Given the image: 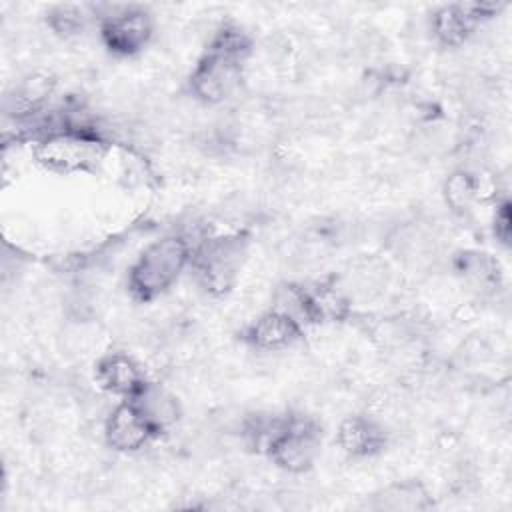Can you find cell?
<instances>
[{"label":"cell","instance_id":"6da1fadb","mask_svg":"<svg viewBox=\"0 0 512 512\" xmlns=\"http://www.w3.org/2000/svg\"><path fill=\"white\" fill-rule=\"evenodd\" d=\"M252 52V38L238 26H222L196 62L188 88L204 104L232 98L244 80V62Z\"/></svg>","mask_w":512,"mask_h":512},{"label":"cell","instance_id":"7a4b0ae2","mask_svg":"<svg viewBox=\"0 0 512 512\" xmlns=\"http://www.w3.org/2000/svg\"><path fill=\"white\" fill-rule=\"evenodd\" d=\"M192 246L184 236H164L148 244L128 270V290L140 302L162 296L190 264Z\"/></svg>","mask_w":512,"mask_h":512},{"label":"cell","instance_id":"3957f363","mask_svg":"<svg viewBox=\"0 0 512 512\" xmlns=\"http://www.w3.org/2000/svg\"><path fill=\"white\" fill-rule=\"evenodd\" d=\"M108 144L96 130L62 128L36 138L34 156L52 172H88L106 156Z\"/></svg>","mask_w":512,"mask_h":512},{"label":"cell","instance_id":"277c9868","mask_svg":"<svg viewBox=\"0 0 512 512\" xmlns=\"http://www.w3.org/2000/svg\"><path fill=\"white\" fill-rule=\"evenodd\" d=\"M250 240L244 234H222L204 238L192 248L190 266L210 294H226L246 262Z\"/></svg>","mask_w":512,"mask_h":512},{"label":"cell","instance_id":"5b68a950","mask_svg":"<svg viewBox=\"0 0 512 512\" xmlns=\"http://www.w3.org/2000/svg\"><path fill=\"white\" fill-rule=\"evenodd\" d=\"M320 428L308 416H286L282 430L268 446L270 460L292 474L312 468L320 454Z\"/></svg>","mask_w":512,"mask_h":512},{"label":"cell","instance_id":"8992f818","mask_svg":"<svg viewBox=\"0 0 512 512\" xmlns=\"http://www.w3.org/2000/svg\"><path fill=\"white\" fill-rule=\"evenodd\" d=\"M152 18L134 6H118L100 16V36L104 46L118 56L138 54L152 38Z\"/></svg>","mask_w":512,"mask_h":512},{"label":"cell","instance_id":"52a82bcc","mask_svg":"<svg viewBox=\"0 0 512 512\" xmlns=\"http://www.w3.org/2000/svg\"><path fill=\"white\" fill-rule=\"evenodd\" d=\"M498 12L494 4H448L442 6L432 18V32L444 46L464 44L478 24Z\"/></svg>","mask_w":512,"mask_h":512},{"label":"cell","instance_id":"ba28073f","mask_svg":"<svg viewBox=\"0 0 512 512\" xmlns=\"http://www.w3.org/2000/svg\"><path fill=\"white\" fill-rule=\"evenodd\" d=\"M154 436L156 430L130 400L118 404L104 422V438L118 452H136Z\"/></svg>","mask_w":512,"mask_h":512},{"label":"cell","instance_id":"9c48e42d","mask_svg":"<svg viewBox=\"0 0 512 512\" xmlns=\"http://www.w3.org/2000/svg\"><path fill=\"white\" fill-rule=\"evenodd\" d=\"M96 382L108 394L130 400L148 380L132 356L124 352H110L96 364Z\"/></svg>","mask_w":512,"mask_h":512},{"label":"cell","instance_id":"30bf717a","mask_svg":"<svg viewBox=\"0 0 512 512\" xmlns=\"http://www.w3.org/2000/svg\"><path fill=\"white\" fill-rule=\"evenodd\" d=\"M302 334V324L278 308L260 314L244 332V340L256 350H282L292 346Z\"/></svg>","mask_w":512,"mask_h":512},{"label":"cell","instance_id":"8fae6325","mask_svg":"<svg viewBox=\"0 0 512 512\" xmlns=\"http://www.w3.org/2000/svg\"><path fill=\"white\" fill-rule=\"evenodd\" d=\"M336 442L350 456H372L384 448L386 434L372 418L350 416L338 426Z\"/></svg>","mask_w":512,"mask_h":512},{"label":"cell","instance_id":"7c38bea8","mask_svg":"<svg viewBox=\"0 0 512 512\" xmlns=\"http://www.w3.org/2000/svg\"><path fill=\"white\" fill-rule=\"evenodd\" d=\"M130 402H134V406L150 422V426L156 430V434H160L162 430L176 424L182 414L178 398L170 390H166L164 386L154 384V382H146L140 388V392L134 398H130Z\"/></svg>","mask_w":512,"mask_h":512},{"label":"cell","instance_id":"4fadbf2b","mask_svg":"<svg viewBox=\"0 0 512 512\" xmlns=\"http://www.w3.org/2000/svg\"><path fill=\"white\" fill-rule=\"evenodd\" d=\"M428 506H430V496L426 488L416 480L394 482L382 488L378 494H374L376 510L408 512V510H426Z\"/></svg>","mask_w":512,"mask_h":512},{"label":"cell","instance_id":"5bb4252c","mask_svg":"<svg viewBox=\"0 0 512 512\" xmlns=\"http://www.w3.org/2000/svg\"><path fill=\"white\" fill-rule=\"evenodd\" d=\"M476 180L468 174V172H454L446 184H444V198L446 204L454 210V212H466L470 210L474 198H476Z\"/></svg>","mask_w":512,"mask_h":512},{"label":"cell","instance_id":"9a60e30c","mask_svg":"<svg viewBox=\"0 0 512 512\" xmlns=\"http://www.w3.org/2000/svg\"><path fill=\"white\" fill-rule=\"evenodd\" d=\"M88 20V14L84 12L82 6L74 4H60L50 10L48 14V24L50 28L60 34V36H76L84 30Z\"/></svg>","mask_w":512,"mask_h":512},{"label":"cell","instance_id":"2e32d148","mask_svg":"<svg viewBox=\"0 0 512 512\" xmlns=\"http://www.w3.org/2000/svg\"><path fill=\"white\" fill-rule=\"evenodd\" d=\"M494 234L502 244H508L510 238V212H508V202L500 204L494 216Z\"/></svg>","mask_w":512,"mask_h":512}]
</instances>
